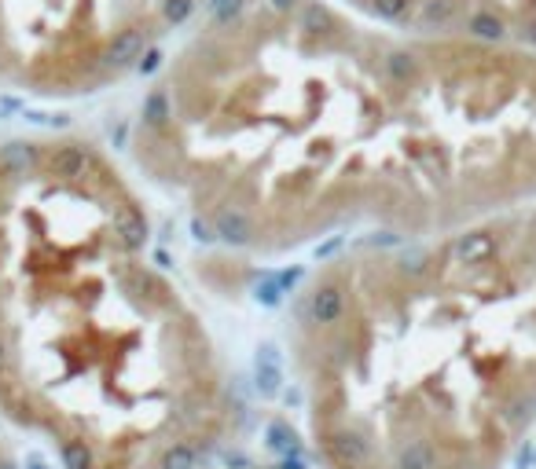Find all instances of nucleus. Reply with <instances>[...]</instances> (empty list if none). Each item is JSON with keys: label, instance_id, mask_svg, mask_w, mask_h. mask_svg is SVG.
Wrapping results in <instances>:
<instances>
[{"label": "nucleus", "instance_id": "5", "mask_svg": "<svg viewBox=\"0 0 536 469\" xmlns=\"http://www.w3.org/2000/svg\"><path fill=\"white\" fill-rule=\"evenodd\" d=\"M338 5L393 30L536 51V0H338Z\"/></svg>", "mask_w": 536, "mask_h": 469}, {"label": "nucleus", "instance_id": "4", "mask_svg": "<svg viewBox=\"0 0 536 469\" xmlns=\"http://www.w3.org/2000/svg\"><path fill=\"white\" fill-rule=\"evenodd\" d=\"M199 15V0H0V92L96 99L143 78Z\"/></svg>", "mask_w": 536, "mask_h": 469}, {"label": "nucleus", "instance_id": "2", "mask_svg": "<svg viewBox=\"0 0 536 469\" xmlns=\"http://www.w3.org/2000/svg\"><path fill=\"white\" fill-rule=\"evenodd\" d=\"M243 415L140 176L81 133L0 136V418L60 469H202Z\"/></svg>", "mask_w": 536, "mask_h": 469}, {"label": "nucleus", "instance_id": "7", "mask_svg": "<svg viewBox=\"0 0 536 469\" xmlns=\"http://www.w3.org/2000/svg\"><path fill=\"white\" fill-rule=\"evenodd\" d=\"M199 5H202V8H206V5H209V0H199Z\"/></svg>", "mask_w": 536, "mask_h": 469}, {"label": "nucleus", "instance_id": "3", "mask_svg": "<svg viewBox=\"0 0 536 469\" xmlns=\"http://www.w3.org/2000/svg\"><path fill=\"white\" fill-rule=\"evenodd\" d=\"M283 352L316 469H504L536 429V206L319 253Z\"/></svg>", "mask_w": 536, "mask_h": 469}, {"label": "nucleus", "instance_id": "6", "mask_svg": "<svg viewBox=\"0 0 536 469\" xmlns=\"http://www.w3.org/2000/svg\"><path fill=\"white\" fill-rule=\"evenodd\" d=\"M202 469H213V465H202ZM239 469H268V465H239Z\"/></svg>", "mask_w": 536, "mask_h": 469}, {"label": "nucleus", "instance_id": "1", "mask_svg": "<svg viewBox=\"0 0 536 469\" xmlns=\"http://www.w3.org/2000/svg\"><path fill=\"white\" fill-rule=\"evenodd\" d=\"M125 161L202 243L280 264L536 206V51L338 0H209L140 78Z\"/></svg>", "mask_w": 536, "mask_h": 469}]
</instances>
